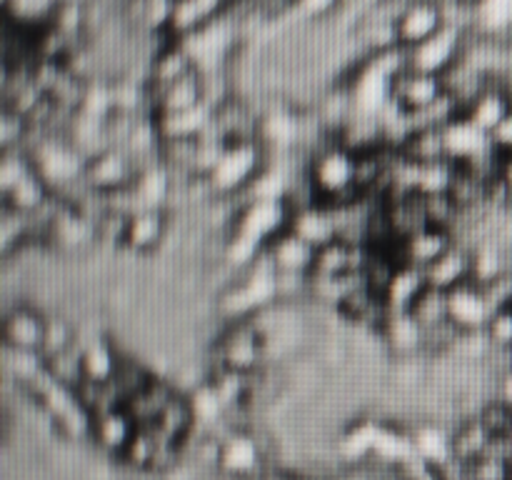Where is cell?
<instances>
[{
  "label": "cell",
  "mask_w": 512,
  "mask_h": 480,
  "mask_svg": "<svg viewBox=\"0 0 512 480\" xmlns=\"http://www.w3.org/2000/svg\"><path fill=\"white\" fill-rule=\"evenodd\" d=\"M358 160L360 155L338 143L335 135H330L328 143L318 145L313 153H308L305 178H308L318 203L345 205L360 200Z\"/></svg>",
  "instance_id": "6da1fadb"
},
{
  "label": "cell",
  "mask_w": 512,
  "mask_h": 480,
  "mask_svg": "<svg viewBox=\"0 0 512 480\" xmlns=\"http://www.w3.org/2000/svg\"><path fill=\"white\" fill-rule=\"evenodd\" d=\"M268 165L270 150L260 140H238L225 145L223 158L205 183L215 200H240Z\"/></svg>",
  "instance_id": "7a4b0ae2"
},
{
  "label": "cell",
  "mask_w": 512,
  "mask_h": 480,
  "mask_svg": "<svg viewBox=\"0 0 512 480\" xmlns=\"http://www.w3.org/2000/svg\"><path fill=\"white\" fill-rule=\"evenodd\" d=\"M25 150L30 153L35 173L50 185L55 195L65 193V190L85 180L88 158L63 133L45 130L38 140H30Z\"/></svg>",
  "instance_id": "3957f363"
},
{
  "label": "cell",
  "mask_w": 512,
  "mask_h": 480,
  "mask_svg": "<svg viewBox=\"0 0 512 480\" xmlns=\"http://www.w3.org/2000/svg\"><path fill=\"white\" fill-rule=\"evenodd\" d=\"M213 360V365H223L245 375H258L270 360L268 338L253 318L225 323L213 343Z\"/></svg>",
  "instance_id": "277c9868"
},
{
  "label": "cell",
  "mask_w": 512,
  "mask_h": 480,
  "mask_svg": "<svg viewBox=\"0 0 512 480\" xmlns=\"http://www.w3.org/2000/svg\"><path fill=\"white\" fill-rule=\"evenodd\" d=\"M293 205L285 198H245L235 205L228 233H238L268 248L278 235L290 228ZM225 233V235H228Z\"/></svg>",
  "instance_id": "5b68a950"
},
{
  "label": "cell",
  "mask_w": 512,
  "mask_h": 480,
  "mask_svg": "<svg viewBox=\"0 0 512 480\" xmlns=\"http://www.w3.org/2000/svg\"><path fill=\"white\" fill-rule=\"evenodd\" d=\"M465 38H468L465 30L455 28V25H445L433 38L405 50V55H408V68L418 70V73L445 78L465 58V45H468Z\"/></svg>",
  "instance_id": "8992f818"
},
{
  "label": "cell",
  "mask_w": 512,
  "mask_h": 480,
  "mask_svg": "<svg viewBox=\"0 0 512 480\" xmlns=\"http://www.w3.org/2000/svg\"><path fill=\"white\" fill-rule=\"evenodd\" d=\"M140 160L133 153H128L125 148H108L100 155L88 160V168H85V183L95 190V193L103 195H115L125 193V190L133 188L135 178L140 173Z\"/></svg>",
  "instance_id": "52a82bcc"
},
{
  "label": "cell",
  "mask_w": 512,
  "mask_h": 480,
  "mask_svg": "<svg viewBox=\"0 0 512 480\" xmlns=\"http://www.w3.org/2000/svg\"><path fill=\"white\" fill-rule=\"evenodd\" d=\"M265 463L263 440L248 428L230 430L220 438L218 470L225 478L250 480Z\"/></svg>",
  "instance_id": "ba28073f"
},
{
  "label": "cell",
  "mask_w": 512,
  "mask_h": 480,
  "mask_svg": "<svg viewBox=\"0 0 512 480\" xmlns=\"http://www.w3.org/2000/svg\"><path fill=\"white\" fill-rule=\"evenodd\" d=\"M48 328V310L33 303H15L3 315V345L13 350L40 353Z\"/></svg>",
  "instance_id": "9c48e42d"
},
{
  "label": "cell",
  "mask_w": 512,
  "mask_h": 480,
  "mask_svg": "<svg viewBox=\"0 0 512 480\" xmlns=\"http://www.w3.org/2000/svg\"><path fill=\"white\" fill-rule=\"evenodd\" d=\"M443 140H445V155H448L450 163H455L458 168H473V165L483 163L490 155H495L493 135L483 133L480 128H475L468 118H455L453 123H448L443 128Z\"/></svg>",
  "instance_id": "30bf717a"
},
{
  "label": "cell",
  "mask_w": 512,
  "mask_h": 480,
  "mask_svg": "<svg viewBox=\"0 0 512 480\" xmlns=\"http://www.w3.org/2000/svg\"><path fill=\"white\" fill-rule=\"evenodd\" d=\"M258 140L270 150V155L295 153L305 140L303 115L288 105H275V108L265 110L260 113Z\"/></svg>",
  "instance_id": "8fae6325"
},
{
  "label": "cell",
  "mask_w": 512,
  "mask_h": 480,
  "mask_svg": "<svg viewBox=\"0 0 512 480\" xmlns=\"http://www.w3.org/2000/svg\"><path fill=\"white\" fill-rule=\"evenodd\" d=\"M450 305V323L460 330V333H480L490 325L495 315V303L490 300L488 290L483 285L465 283L460 288L448 293Z\"/></svg>",
  "instance_id": "7c38bea8"
},
{
  "label": "cell",
  "mask_w": 512,
  "mask_h": 480,
  "mask_svg": "<svg viewBox=\"0 0 512 480\" xmlns=\"http://www.w3.org/2000/svg\"><path fill=\"white\" fill-rule=\"evenodd\" d=\"M458 243L453 230L435 228V225H425L418 233L408 235V238L398 240L393 248V255L398 263L415 265V268L428 270L435 260L443 258L453 245Z\"/></svg>",
  "instance_id": "4fadbf2b"
},
{
  "label": "cell",
  "mask_w": 512,
  "mask_h": 480,
  "mask_svg": "<svg viewBox=\"0 0 512 480\" xmlns=\"http://www.w3.org/2000/svg\"><path fill=\"white\" fill-rule=\"evenodd\" d=\"M445 93H448V88H445L443 78L408 68L395 80L393 105L403 115H420L428 108H433Z\"/></svg>",
  "instance_id": "5bb4252c"
},
{
  "label": "cell",
  "mask_w": 512,
  "mask_h": 480,
  "mask_svg": "<svg viewBox=\"0 0 512 480\" xmlns=\"http://www.w3.org/2000/svg\"><path fill=\"white\" fill-rule=\"evenodd\" d=\"M448 25L443 10V0H410L408 8L398 18V43L400 48H415L423 40L433 38L435 33Z\"/></svg>",
  "instance_id": "9a60e30c"
},
{
  "label": "cell",
  "mask_w": 512,
  "mask_h": 480,
  "mask_svg": "<svg viewBox=\"0 0 512 480\" xmlns=\"http://www.w3.org/2000/svg\"><path fill=\"white\" fill-rule=\"evenodd\" d=\"M170 228H173V213L170 210H138L128 218L123 250L138 255V258L140 255H153L155 250L163 248Z\"/></svg>",
  "instance_id": "2e32d148"
},
{
  "label": "cell",
  "mask_w": 512,
  "mask_h": 480,
  "mask_svg": "<svg viewBox=\"0 0 512 480\" xmlns=\"http://www.w3.org/2000/svg\"><path fill=\"white\" fill-rule=\"evenodd\" d=\"M378 338L393 360L420 358L428 345V333L410 313H390L378 330Z\"/></svg>",
  "instance_id": "e0dca14e"
},
{
  "label": "cell",
  "mask_w": 512,
  "mask_h": 480,
  "mask_svg": "<svg viewBox=\"0 0 512 480\" xmlns=\"http://www.w3.org/2000/svg\"><path fill=\"white\" fill-rule=\"evenodd\" d=\"M288 230L298 235V238H303L305 243L313 245L315 250H320L340 238L338 213H335L333 205L325 203L298 205V208H293Z\"/></svg>",
  "instance_id": "ac0fdd59"
},
{
  "label": "cell",
  "mask_w": 512,
  "mask_h": 480,
  "mask_svg": "<svg viewBox=\"0 0 512 480\" xmlns=\"http://www.w3.org/2000/svg\"><path fill=\"white\" fill-rule=\"evenodd\" d=\"M230 3L233 0H175L173 13H170L168 23V38L173 43L188 38V35L198 33L205 25L215 23L223 15H228Z\"/></svg>",
  "instance_id": "d6986e66"
},
{
  "label": "cell",
  "mask_w": 512,
  "mask_h": 480,
  "mask_svg": "<svg viewBox=\"0 0 512 480\" xmlns=\"http://www.w3.org/2000/svg\"><path fill=\"white\" fill-rule=\"evenodd\" d=\"M138 430L140 425L135 423V418L123 405V408H113L93 415V433H90V440L108 455L123 458V453L128 450L130 440L135 438Z\"/></svg>",
  "instance_id": "ffe728a7"
},
{
  "label": "cell",
  "mask_w": 512,
  "mask_h": 480,
  "mask_svg": "<svg viewBox=\"0 0 512 480\" xmlns=\"http://www.w3.org/2000/svg\"><path fill=\"white\" fill-rule=\"evenodd\" d=\"M83 345V378L85 383L95 385H110L115 383L120 373V365H123L125 353L105 335H95V338L83 340L78 338Z\"/></svg>",
  "instance_id": "44dd1931"
},
{
  "label": "cell",
  "mask_w": 512,
  "mask_h": 480,
  "mask_svg": "<svg viewBox=\"0 0 512 480\" xmlns=\"http://www.w3.org/2000/svg\"><path fill=\"white\" fill-rule=\"evenodd\" d=\"M512 115V98L503 83H493L485 88L478 98L470 100L463 110V118H468L475 128L483 133L495 135L503 123Z\"/></svg>",
  "instance_id": "7402d4cb"
},
{
  "label": "cell",
  "mask_w": 512,
  "mask_h": 480,
  "mask_svg": "<svg viewBox=\"0 0 512 480\" xmlns=\"http://www.w3.org/2000/svg\"><path fill=\"white\" fill-rule=\"evenodd\" d=\"M428 288V275H425L423 268L398 263L395 265L393 275H390L388 285H385L383 293H380V298H383L388 313H410L413 305L418 303L420 295Z\"/></svg>",
  "instance_id": "603a6c76"
},
{
  "label": "cell",
  "mask_w": 512,
  "mask_h": 480,
  "mask_svg": "<svg viewBox=\"0 0 512 480\" xmlns=\"http://www.w3.org/2000/svg\"><path fill=\"white\" fill-rule=\"evenodd\" d=\"M150 113L153 115H173L183 113V110L198 108L200 103H205V80L200 70H193L185 78L175 80L168 88L158 90V93H150Z\"/></svg>",
  "instance_id": "cb8c5ba5"
},
{
  "label": "cell",
  "mask_w": 512,
  "mask_h": 480,
  "mask_svg": "<svg viewBox=\"0 0 512 480\" xmlns=\"http://www.w3.org/2000/svg\"><path fill=\"white\" fill-rule=\"evenodd\" d=\"M265 255L273 263L275 273H290V275H313L315 268V255L318 250L295 233L285 230L283 235L273 240L265 248Z\"/></svg>",
  "instance_id": "d4e9b609"
},
{
  "label": "cell",
  "mask_w": 512,
  "mask_h": 480,
  "mask_svg": "<svg viewBox=\"0 0 512 480\" xmlns=\"http://www.w3.org/2000/svg\"><path fill=\"white\" fill-rule=\"evenodd\" d=\"M160 143L163 140H198L208 133L215 118V105L200 103L198 108L183 110L173 115H153Z\"/></svg>",
  "instance_id": "484cf974"
},
{
  "label": "cell",
  "mask_w": 512,
  "mask_h": 480,
  "mask_svg": "<svg viewBox=\"0 0 512 480\" xmlns=\"http://www.w3.org/2000/svg\"><path fill=\"white\" fill-rule=\"evenodd\" d=\"M410 438H413L415 455L423 458L425 463L443 470L455 463L453 430H448L445 425L435 423V420H425V423H418L410 430Z\"/></svg>",
  "instance_id": "4316f807"
},
{
  "label": "cell",
  "mask_w": 512,
  "mask_h": 480,
  "mask_svg": "<svg viewBox=\"0 0 512 480\" xmlns=\"http://www.w3.org/2000/svg\"><path fill=\"white\" fill-rule=\"evenodd\" d=\"M425 275H428L430 288L443 290V293H450V290L460 288L465 283H473V250L455 243L443 258L435 260L425 270Z\"/></svg>",
  "instance_id": "83f0119b"
},
{
  "label": "cell",
  "mask_w": 512,
  "mask_h": 480,
  "mask_svg": "<svg viewBox=\"0 0 512 480\" xmlns=\"http://www.w3.org/2000/svg\"><path fill=\"white\" fill-rule=\"evenodd\" d=\"M195 65L190 60V55L185 53V48L180 43H168L153 55V60L148 63V75H145V83H148L150 93H158V90L168 88L175 80L185 78L188 73H193Z\"/></svg>",
  "instance_id": "f1b7e54d"
},
{
  "label": "cell",
  "mask_w": 512,
  "mask_h": 480,
  "mask_svg": "<svg viewBox=\"0 0 512 480\" xmlns=\"http://www.w3.org/2000/svg\"><path fill=\"white\" fill-rule=\"evenodd\" d=\"M190 403V410H193V418H195V428L200 430H215L220 425H230L228 423V403L223 400V395L218 393L210 378L205 380L203 385L193 390V393L185 395ZM233 428V425H230Z\"/></svg>",
  "instance_id": "f546056e"
},
{
  "label": "cell",
  "mask_w": 512,
  "mask_h": 480,
  "mask_svg": "<svg viewBox=\"0 0 512 480\" xmlns=\"http://www.w3.org/2000/svg\"><path fill=\"white\" fill-rule=\"evenodd\" d=\"M493 440L495 435L485 428V423L478 415H475V418H468L458 430H453L455 463L470 465L475 463V460H480L490 450Z\"/></svg>",
  "instance_id": "4dcf8cb0"
},
{
  "label": "cell",
  "mask_w": 512,
  "mask_h": 480,
  "mask_svg": "<svg viewBox=\"0 0 512 480\" xmlns=\"http://www.w3.org/2000/svg\"><path fill=\"white\" fill-rule=\"evenodd\" d=\"M398 153L413 165H428V163H438V160H448V155H445L443 128L410 130L408 138L400 143Z\"/></svg>",
  "instance_id": "1f68e13d"
},
{
  "label": "cell",
  "mask_w": 512,
  "mask_h": 480,
  "mask_svg": "<svg viewBox=\"0 0 512 480\" xmlns=\"http://www.w3.org/2000/svg\"><path fill=\"white\" fill-rule=\"evenodd\" d=\"M60 0H3L8 25L20 30H43L53 20Z\"/></svg>",
  "instance_id": "d6a6232c"
},
{
  "label": "cell",
  "mask_w": 512,
  "mask_h": 480,
  "mask_svg": "<svg viewBox=\"0 0 512 480\" xmlns=\"http://www.w3.org/2000/svg\"><path fill=\"white\" fill-rule=\"evenodd\" d=\"M53 195L55 193L50 190V185L45 183L38 173H33V175H28L23 183L15 185L10 193L3 195V205L10 210H18V213H23V215H35L50 203V198H53Z\"/></svg>",
  "instance_id": "836d02e7"
},
{
  "label": "cell",
  "mask_w": 512,
  "mask_h": 480,
  "mask_svg": "<svg viewBox=\"0 0 512 480\" xmlns=\"http://www.w3.org/2000/svg\"><path fill=\"white\" fill-rule=\"evenodd\" d=\"M460 168L450 160H438V163L415 165V190L418 195H440L453 190L455 178Z\"/></svg>",
  "instance_id": "e575fe53"
},
{
  "label": "cell",
  "mask_w": 512,
  "mask_h": 480,
  "mask_svg": "<svg viewBox=\"0 0 512 480\" xmlns=\"http://www.w3.org/2000/svg\"><path fill=\"white\" fill-rule=\"evenodd\" d=\"M415 320L425 328V333L435 328H443V325L450 323V305H448V293L443 290L428 288L418 298V303L410 310Z\"/></svg>",
  "instance_id": "d590c367"
},
{
  "label": "cell",
  "mask_w": 512,
  "mask_h": 480,
  "mask_svg": "<svg viewBox=\"0 0 512 480\" xmlns=\"http://www.w3.org/2000/svg\"><path fill=\"white\" fill-rule=\"evenodd\" d=\"M78 343V325L70 318L60 313H48V328H45V340H43V358H55V355L65 353L73 345Z\"/></svg>",
  "instance_id": "8d00e7d4"
},
{
  "label": "cell",
  "mask_w": 512,
  "mask_h": 480,
  "mask_svg": "<svg viewBox=\"0 0 512 480\" xmlns=\"http://www.w3.org/2000/svg\"><path fill=\"white\" fill-rule=\"evenodd\" d=\"M33 160L25 148L0 150V195L10 193L18 183H23L28 175H33Z\"/></svg>",
  "instance_id": "74e56055"
},
{
  "label": "cell",
  "mask_w": 512,
  "mask_h": 480,
  "mask_svg": "<svg viewBox=\"0 0 512 480\" xmlns=\"http://www.w3.org/2000/svg\"><path fill=\"white\" fill-rule=\"evenodd\" d=\"M475 25L485 33L512 28V0H475Z\"/></svg>",
  "instance_id": "f35d334b"
},
{
  "label": "cell",
  "mask_w": 512,
  "mask_h": 480,
  "mask_svg": "<svg viewBox=\"0 0 512 480\" xmlns=\"http://www.w3.org/2000/svg\"><path fill=\"white\" fill-rule=\"evenodd\" d=\"M490 343H493L495 350H505V353H512V305H505V308L495 310L493 320L485 328Z\"/></svg>",
  "instance_id": "ab89813d"
},
{
  "label": "cell",
  "mask_w": 512,
  "mask_h": 480,
  "mask_svg": "<svg viewBox=\"0 0 512 480\" xmlns=\"http://www.w3.org/2000/svg\"><path fill=\"white\" fill-rule=\"evenodd\" d=\"M293 5L305 18H323V15L333 13L338 8L340 0H293Z\"/></svg>",
  "instance_id": "60d3db41"
},
{
  "label": "cell",
  "mask_w": 512,
  "mask_h": 480,
  "mask_svg": "<svg viewBox=\"0 0 512 480\" xmlns=\"http://www.w3.org/2000/svg\"><path fill=\"white\" fill-rule=\"evenodd\" d=\"M495 400H500V403L508 405L512 410V365L498 375V383H495Z\"/></svg>",
  "instance_id": "b9f144b4"
},
{
  "label": "cell",
  "mask_w": 512,
  "mask_h": 480,
  "mask_svg": "<svg viewBox=\"0 0 512 480\" xmlns=\"http://www.w3.org/2000/svg\"><path fill=\"white\" fill-rule=\"evenodd\" d=\"M493 143H495V150H498L503 158H508L512 155V115L508 120L503 123V128L498 130V133L493 135Z\"/></svg>",
  "instance_id": "7bdbcfd3"
},
{
  "label": "cell",
  "mask_w": 512,
  "mask_h": 480,
  "mask_svg": "<svg viewBox=\"0 0 512 480\" xmlns=\"http://www.w3.org/2000/svg\"><path fill=\"white\" fill-rule=\"evenodd\" d=\"M278 480H303V478H278Z\"/></svg>",
  "instance_id": "ee69618b"
},
{
  "label": "cell",
  "mask_w": 512,
  "mask_h": 480,
  "mask_svg": "<svg viewBox=\"0 0 512 480\" xmlns=\"http://www.w3.org/2000/svg\"><path fill=\"white\" fill-rule=\"evenodd\" d=\"M508 480H512V463H510V473H508Z\"/></svg>",
  "instance_id": "f6af8a7d"
}]
</instances>
